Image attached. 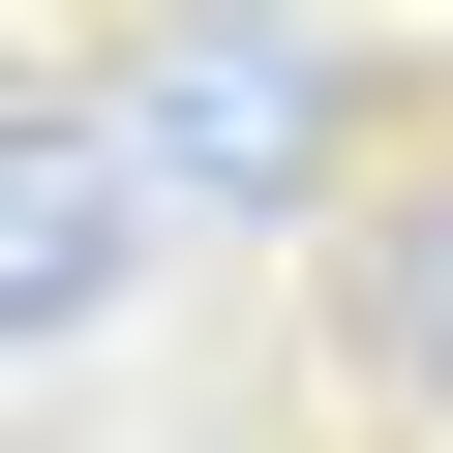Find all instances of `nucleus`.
Here are the masks:
<instances>
[{
    "instance_id": "nucleus-2",
    "label": "nucleus",
    "mask_w": 453,
    "mask_h": 453,
    "mask_svg": "<svg viewBox=\"0 0 453 453\" xmlns=\"http://www.w3.org/2000/svg\"><path fill=\"white\" fill-rule=\"evenodd\" d=\"M303 453H453V121L303 242Z\"/></svg>"
},
{
    "instance_id": "nucleus-1",
    "label": "nucleus",
    "mask_w": 453,
    "mask_h": 453,
    "mask_svg": "<svg viewBox=\"0 0 453 453\" xmlns=\"http://www.w3.org/2000/svg\"><path fill=\"white\" fill-rule=\"evenodd\" d=\"M91 121H151V181H242V211H333L423 151V61H363V31H121V61H61Z\"/></svg>"
},
{
    "instance_id": "nucleus-3",
    "label": "nucleus",
    "mask_w": 453,
    "mask_h": 453,
    "mask_svg": "<svg viewBox=\"0 0 453 453\" xmlns=\"http://www.w3.org/2000/svg\"><path fill=\"white\" fill-rule=\"evenodd\" d=\"M121 242H151V151H121V121H91L61 61H31V151H0V333L61 363V333L121 303Z\"/></svg>"
}]
</instances>
